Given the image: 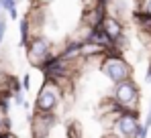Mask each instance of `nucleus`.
I'll use <instances>...</instances> for the list:
<instances>
[{
    "mask_svg": "<svg viewBox=\"0 0 151 138\" xmlns=\"http://www.w3.org/2000/svg\"><path fill=\"white\" fill-rule=\"evenodd\" d=\"M53 55H57L55 53V45L45 35H35L29 41V45H27V59H29V63L33 67H37V69L43 67Z\"/></svg>",
    "mask_w": 151,
    "mask_h": 138,
    "instance_id": "1",
    "label": "nucleus"
},
{
    "mask_svg": "<svg viewBox=\"0 0 151 138\" xmlns=\"http://www.w3.org/2000/svg\"><path fill=\"white\" fill-rule=\"evenodd\" d=\"M110 97L123 106L127 112H139V104H141V90L139 85L135 83V79H127V81H121L116 85H112V93Z\"/></svg>",
    "mask_w": 151,
    "mask_h": 138,
    "instance_id": "2",
    "label": "nucleus"
},
{
    "mask_svg": "<svg viewBox=\"0 0 151 138\" xmlns=\"http://www.w3.org/2000/svg\"><path fill=\"white\" fill-rule=\"evenodd\" d=\"M102 75L112 83H121V81H127L133 77V65L127 61L123 55H106L104 61H102Z\"/></svg>",
    "mask_w": 151,
    "mask_h": 138,
    "instance_id": "3",
    "label": "nucleus"
},
{
    "mask_svg": "<svg viewBox=\"0 0 151 138\" xmlns=\"http://www.w3.org/2000/svg\"><path fill=\"white\" fill-rule=\"evenodd\" d=\"M63 100H65V95L55 83L43 81L41 90L37 92V97H35V112H39V114H55V110L59 108V104Z\"/></svg>",
    "mask_w": 151,
    "mask_h": 138,
    "instance_id": "4",
    "label": "nucleus"
},
{
    "mask_svg": "<svg viewBox=\"0 0 151 138\" xmlns=\"http://www.w3.org/2000/svg\"><path fill=\"white\" fill-rule=\"evenodd\" d=\"M139 128H141L139 112H127V114H121L114 120L112 134L114 136H125V138H137L139 136Z\"/></svg>",
    "mask_w": 151,
    "mask_h": 138,
    "instance_id": "5",
    "label": "nucleus"
},
{
    "mask_svg": "<svg viewBox=\"0 0 151 138\" xmlns=\"http://www.w3.org/2000/svg\"><path fill=\"white\" fill-rule=\"evenodd\" d=\"M108 12H106V6H94V8H90V10H82V18H80V24H84V26H90V28H98L104 21V16H106Z\"/></svg>",
    "mask_w": 151,
    "mask_h": 138,
    "instance_id": "6",
    "label": "nucleus"
},
{
    "mask_svg": "<svg viewBox=\"0 0 151 138\" xmlns=\"http://www.w3.org/2000/svg\"><path fill=\"white\" fill-rule=\"evenodd\" d=\"M102 28L106 31V35L114 41V39H119L121 35H125V23L123 21H119V18H114V16H110V14H106L104 16V21L100 24Z\"/></svg>",
    "mask_w": 151,
    "mask_h": 138,
    "instance_id": "7",
    "label": "nucleus"
},
{
    "mask_svg": "<svg viewBox=\"0 0 151 138\" xmlns=\"http://www.w3.org/2000/svg\"><path fill=\"white\" fill-rule=\"evenodd\" d=\"M19 35H21V37H19V45L21 47H27L29 41L35 37V35H33V28H31V23H29L27 16H23V18L19 21Z\"/></svg>",
    "mask_w": 151,
    "mask_h": 138,
    "instance_id": "8",
    "label": "nucleus"
},
{
    "mask_svg": "<svg viewBox=\"0 0 151 138\" xmlns=\"http://www.w3.org/2000/svg\"><path fill=\"white\" fill-rule=\"evenodd\" d=\"M135 10H141V12H145V14H151V0H137Z\"/></svg>",
    "mask_w": 151,
    "mask_h": 138,
    "instance_id": "9",
    "label": "nucleus"
},
{
    "mask_svg": "<svg viewBox=\"0 0 151 138\" xmlns=\"http://www.w3.org/2000/svg\"><path fill=\"white\" fill-rule=\"evenodd\" d=\"M6 130H10V120H8V116H4L0 112V134L6 132Z\"/></svg>",
    "mask_w": 151,
    "mask_h": 138,
    "instance_id": "10",
    "label": "nucleus"
},
{
    "mask_svg": "<svg viewBox=\"0 0 151 138\" xmlns=\"http://www.w3.org/2000/svg\"><path fill=\"white\" fill-rule=\"evenodd\" d=\"M0 6H2V10L10 12L12 8H17V0H0Z\"/></svg>",
    "mask_w": 151,
    "mask_h": 138,
    "instance_id": "11",
    "label": "nucleus"
},
{
    "mask_svg": "<svg viewBox=\"0 0 151 138\" xmlns=\"http://www.w3.org/2000/svg\"><path fill=\"white\" fill-rule=\"evenodd\" d=\"M12 102H14L17 106H21V108H25V106H27V102H25V93H23V92L14 93V95H12Z\"/></svg>",
    "mask_w": 151,
    "mask_h": 138,
    "instance_id": "12",
    "label": "nucleus"
},
{
    "mask_svg": "<svg viewBox=\"0 0 151 138\" xmlns=\"http://www.w3.org/2000/svg\"><path fill=\"white\" fill-rule=\"evenodd\" d=\"M4 35H6V18L0 16V45H2V41H4Z\"/></svg>",
    "mask_w": 151,
    "mask_h": 138,
    "instance_id": "13",
    "label": "nucleus"
},
{
    "mask_svg": "<svg viewBox=\"0 0 151 138\" xmlns=\"http://www.w3.org/2000/svg\"><path fill=\"white\" fill-rule=\"evenodd\" d=\"M21 83H23V90H25V92H29V90H31V75H29V73L23 77V81H21Z\"/></svg>",
    "mask_w": 151,
    "mask_h": 138,
    "instance_id": "14",
    "label": "nucleus"
},
{
    "mask_svg": "<svg viewBox=\"0 0 151 138\" xmlns=\"http://www.w3.org/2000/svg\"><path fill=\"white\" fill-rule=\"evenodd\" d=\"M147 132H149V128H147L145 124H141V128H139V136H137V138H147Z\"/></svg>",
    "mask_w": 151,
    "mask_h": 138,
    "instance_id": "15",
    "label": "nucleus"
},
{
    "mask_svg": "<svg viewBox=\"0 0 151 138\" xmlns=\"http://www.w3.org/2000/svg\"><path fill=\"white\" fill-rule=\"evenodd\" d=\"M145 83H151V61H149V65H147V71H145V79H143Z\"/></svg>",
    "mask_w": 151,
    "mask_h": 138,
    "instance_id": "16",
    "label": "nucleus"
},
{
    "mask_svg": "<svg viewBox=\"0 0 151 138\" xmlns=\"http://www.w3.org/2000/svg\"><path fill=\"white\" fill-rule=\"evenodd\" d=\"M0 138H19V136H17L12 130H6V132H2V134H0Z\"/></svg>",
    "mask_w": 151,
    "mask_h": 138,
    "instance_id": "17",
    "label": "nucleus"
},
{
    "mask_svg": "<svg viewBox=\"0 0 151 138\" xmlns=\"http://www.w3.org/2000/svg\"><path fill=\"white\" fill-rule=\"evenodd\" d=\"M8 16H10V21H19V10H17V8H12V10L8 12Z\"/></svg>",
    "mask_w": 151,
    "mask_h": 138,
    "instance_id": "18",
    "label": "nucleus"
},
{
    "mask_svg": "<svg viewBox=\"0 0 151 138\" xmlns=\"http://www.w3.org/2000/svg\"><path fill=\"white\" fill-rule=\"evenodd\" d=\"M33 2L41 4V6H49V4H53V2H55V0H33Z\"/></svg>",
    "mask_w": 151,
    "mask_h": 138,
    "instance_id": "19",
    "label": "nucleus"
},
{
    "mask_svg": "<svg viewBox=\"0 0 151 138\" xmlns=\"http://www.w3.org/2000/svg\"><path fill=\"white\" fill-rule=\"evenodd\" d=\"M145 126L151 128V106H149V114H147V118H145Z\"/></svg>",
    "mask_w": 151,
    "mask_h": 138,
    "instance_id": "20",
    "label": "nucleus"
},
{
    "mask_svg": "<svg viewBox=\"0 0 151 138\" xmlns=\"http://www.w3.org/2000/svg\"><path fill=\"white\" fill-rule=\"evenodd\" d=\"M98 2H100L102 6H108V4H110V2H112V0H98Z\"/></svg>",
    "mask_w": 151,
    "mask_h": 138,
    "instance_id": "21",
    "label": "nucleus"
},
{
    "mask_svg": "<svg viewBox=\"0 0 151 138\" xmlns=\"http://www.w3.org/2000/svg\"><path fill=\"white\" fill-rule=\"evenodd\" d=\"M108 138H125V136H114V134H112V136H108Z\"/></svg>",
    "mask_w": 151,
    "mask_h": 138,
    "instance_id": "22",
    "label": "nucleus"
},
{
    "mask_svg": "<svg viewBox=\"0 0 151 138\" xmlns=\"http://www.w3.org/2000/svg\"><path fill=\"white\" fill-rule=\"evenodd\" d=\"M2 93H4V90H2V85H0V97H2Z\"/></svg>",
    "mask_w": 151,
    "mask_h": 138,
    "instance_id": "23",
    "label": "nucleus"
},
{
    "mask_svg": "<svg viewBox=\"0 0 151 138\" xmlns=\"http://www.w3.org/2000/svg\"><path fill=\"white\" fill-rule=\"evenodd\" d=\"M0 12H2V6H0Z\"/></svg>",
    "mask_w": 151,
    "mask_h": 138,
    "instance_id": "24",
    "label": "nucleus"
}]
</instances>
